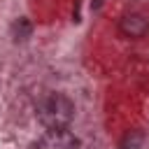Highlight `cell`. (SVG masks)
Masks as SVG:
<instances>
[{
    "instance_id": "6da1fadb",
    "label": "cell",
    "mask_w": 149,
    "mask_h": 149,
    "mask_svg": "<svg viewBox=\"0 0 149 149\" xmlns=\"http://www.w3.org/2000/svg\"><path fill=\"white\" fill-rule=\"evenodd\" d=\"M35 114H37V121L47 130L68 128L70 121L74 119V102L65 93H49L37 102Z\"/></svg>"
},
{
    "instance_id": "7a4b0ae2",
    "label": "cell",
    "mask_w": 149,
    "mask_h": 149,
    "mask_svg": "<svg viewBox=\"0 0 149 149\" xmlns=\"http://www.w3.org/2000/svg\"><path fill=\"white\" fill-rule=\"evenodd\" d=\"M35 149H79V140L72 130L68 128H58V130H44L37 142Z\"/></svg>"
},
{
    "instance_id": "3957f363",
    "label": "cell",
    "mask_w": 149,
    "mask_h": 149,
    "mask_svg": "<svg viewBox=\"0 0 149 149\" xmlns=\"http://www.w3.org/2000/svg\"><path fill=\"white\" fill-rule=\"evenodd\" d=\"M119 30H121V35H123V37L140 40V37H144V35L149 33V21H147L142 14L130 12V14L121 16V21H119Z\"/></svg>"
},
{
    "instance_id": "277c9868",
    "label": "cell",
    "mask_w": 149,
    "mask_h": 149,
    "mask_svg": "<svg viewBox=\"0 0 149 149\" xmlns=\"http://www.w3.org/2000/svg\"><path fill=\"white\" fill-rule=\"evenodd\" d=\"M142 142H144V133L142 130H128L126 135H123V140H121V149H140L142 147Z\"/></svg>"
},
{
    "instance_id": "5b68a950",
    "label": "cell",
    "mask_w": 149,
    "mask_h": 149,
    "mask_svg": "<svg viewBox=\"0 0 149 149\" xmlns=\"http://www.w3.org/2000/svg\"><path fill=\"white\" fill-rule=\"evenodd\" d=\"M12 33H14V40H26V37H30V33H33V23H30L26 16H21V19L12 26Z\"/></svg>"
}]
</instances>
